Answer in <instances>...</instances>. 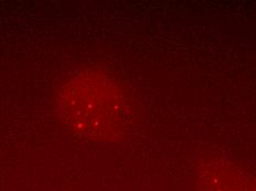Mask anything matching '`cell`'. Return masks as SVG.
<instances>
[{
	"label": "cell",
	"mask_w": 256,
	"mask_h": 191,
	"mask_svg": "<svg viewBox=\"0 0 256 191\" xmlns=\"http://www.w3.org/2000/svg\"><path fill=\"white\" fill-rule=\"evenodd\" d=\"M199 191H256V176L231 162H214L201 172Z\"/></svg>",
	"instance_id": "cell-2"
},
{
	"label": "cell",
	"mask_w": 256,
	"mask_h": 191,
	"mask_svg": "<svg viewBox=\"0 0 256 191\" xmlns=\"http://www.w3.org/2000/svg\"><path fill=\"white\" fill-rule=\"evenodd\" d=\"M62 104L71 130L90 140H113L126 123L124 94L102 73L88 71L76 76L64 90Z\"/></svg>",
	"instance_id": "cell-1"
}]
</instances>
